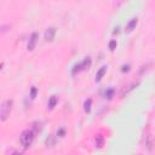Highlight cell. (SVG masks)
Here are the masks:
<instances>
[{
	"label": "cell",
	"mask_w": 155,
	"mask_h": 155,
	"mask_svg": "<svg viewBox=\"0 0 155 155\" xmlns=\"http://www.w3.org/2000/svg\"><path fill=\"white\" fill-rule=\"evenodd\" d=\"M34 141V132L32 130H25L22 132V134L19 136V143H21L24 148H29Z\"/></svg>",
	"instance_id": "obj_1"
},
{
	"label": "cell",
	"mask_w": 155,
	"mask_h": 155,
	"mask_svg": "<svg viewBox=\"0 0 155 155\" xmlns=\"http://www.w3.org/2000/svg\"><path fill=\"white\" fill-rule=\"evenodd\" d=\"M11 108H12V101L11 99H6L5 102H3L1 108H0V116H1V121L8 120V118L10 116V113H11Z\"/></svg>",
	"instance_id": "obj_2"
},
{
	"label": "cell",
	"mask_w": 155,
	"mask_h": 155,
	"mask_svg": "<svg viewBox=\"0 0 155 155\" xmlns=\"http://www.w3.org/2000/svg\"><path fill=\"white\" fill-rule=\"evenodd\" d=\"M55 35H56V28H49L45 33V39L48 41H52Z\"/></svg>",
	"instance_id": "obj_3"
},
{
	"label": "cell",
	"mask_w": 155,
	"mask_h": 155,
	"mask_svg": "<svg viewBox=\"0 0 155 155\" xmlns=\"http://www.w3.org/2000/svg\"><path fill=\"white\" fill-rule=\"evenodd\" d=\"M37 40H38V34H37V33H33L32 37H30V40H29V44H28V50L29 51L34 50L35 44H37Z\"/></svg>",
	"instance_id": "obj_4"
},
{
	"label": "cell",
	"mask_w": 155,
	"mask_h": 155,
	"mask_svg": "<svg viewBox=\"0 0 155 155\" xmlns=\"http://www.w3.org/2000/svg\"><path fill=\"white\" fill-rule=\"evenodd\" d=\"M145 145H147V149L152 152L153 150V145H154V139L152 134H148L147 138H145Z\"/></svg>",
	"instance_id": "obj_5"
},
{
	"label": "cell",
	"mask_w": 155,
	"mask_h": 155,
	"mask_svg": "<svg viewBox=\"0 0 155 155\" xmlns=\"http://www.w3.org/2000/svg\"><path fill=\"white\" fill-rule=\"evenodd\" d=\"M137 18H133V19H131V21L129 22V24H127V27H126V32L127 33H130V32H132L134 28H136V25H137Z\"/></svg>",
	"instance_id": "obj_6"
},
{
	"label": "cell",
	"mask_w": 155,
	"mask_h": 155,
	"mask_svg": "<svg viewBox=\"0 0 155 155\" xmlns=\"http://www.w3.org/2000/svg\"><path fill=\"white\" fill-rule=\"evenodd\" d=\"M105 72H107V67H102L98 72H97V74H96V81H99L101 79L103 78V75L105 74Z\"/></svg>",
	"instance_id": "obj_7"
},
{
	"label": "cell",
	"mask_w": 155,
	"mask_h": 155,
	"mask_svg": "<svg viewBox=\"0 0 155 155\" xmlns=\"http://www.w3.org/2000/svg\"><path fill=\"white\" fill-rule=\"evenodd\" d=\"M56 103H57V97L56 96H52L50 98V101H49V108H50V109H52V108L56 105Z\"/></svg>",
	"instance_id": "obj_8"
},
{
	"label": "cell",
	"mask_w": 155,
	"mask_h": 155,
	"mask_svg": "<svg viewBox=\"0 0 155 155\" xmlns=\"http://www.w3.org/2000/svg\"><path fill=\"white\" fill-rule=\"evenodd\" d=\"M96 144H97L98 147H102V144H103V138L101 137V136H97V138H96Z\"/></svg>",
	"instance_id": "obj_9"
},
{
	"label": "cell",
	"mask_w": 155,
	"mask_h": 155,
	"mask_svg": "<svg viewBox=\"0 0 155 155\" xmlns=\"http://www.w3.org/2000/svg\"><path fill=\"white\" fill-rule=\"evenodd\" d=\"M90 104H91V99H89L87 102L85 103V110L86 112H90Z\"/></svg>",
	"instance_id": "obj_10"
},
{
	"label": "cell",
	"mask_w": 155,
	"mask_h": 155,
	"mask_svg": "<svg viewBox=\"0 0 155 155\" xmlns=\"http://www.w3.org/2000/svg\"><path fill=\"white\" fill-rule=\"evenodd\" d=\"M115 46H116V41H115V40L110 41V44H109V49L110 50H114V49H115Z\"/></svg>",
	"instance_id": "obj_11"
},
{
	"label": "cell",
	"mask_w": 155,
	"mask_h": 155,
	"mask_svg": "<svg viewBox=\"0 0 155 155\" xmlns=\"http://www.w3.org/2000/svg\"><path fill=\"white\" fill-rule=\"evenodd\" d=\"M35 93H37V89H35V87H33V89H32V93H30L32 98H34V97H35Z\"/></svg>",
	"instance_id": "obj_12"
},
{
	"label": "cell",
	"mask_w": 155,
	"mask_h": 155,
	"mask_svg": "<svg viewBox=\"0 0 155 155\" xmlns=\"http://www.w3.org/2000/svg\"><path fill=\"white\" fill-rule=\"evenodd\" d=\"M46 144H48V147H49V144H51V147L53 145V144H55V142H53V139H48V141H46Z\"/></svg>",
	"instance_id": "obj_13"
}]
</instances>
